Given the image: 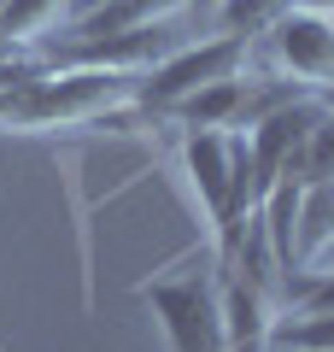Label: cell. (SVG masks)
Wrapping results in <instances>:
<instances>
[{
	"label": "cell",
	"instance_id": "cell-1",
	"mask_svg": "<svg viewBox=\"0 0 334 352\" xmlns=\"http://www.w3.org/2000/svg\"><path fill=\"white\" fill-rule=\"evenodd\" d=\"M135 300L153 311V323L164 335V352H229L217 270H182V276L135 282Z\"/></svg>",
	"mask_w": 334,
	"mask_h": 352
},
{
	"label": "cell",
	"instance_id": "cell-2",
	"mask_svg": "<svg viewBox=\"0 0 334 352\" xmlns=\"http://www.w3.org/2000/svg\"><path fill=\"white\" fill-rule=\"evenodd\" d=\"M247 47L252 36H211V41H188L170 47L159 65H147L135 82V112L141 118H164L176 100L199 94L205 82H229V76L247 71Z\"/></svg>",
	"mask_w": 334,
	"mask_h": 352
},
{
	"label": "cell",
	"instance_id": "cell-3",
	"mask_svg": "<svg viewBox=\"0 0 334 352\" xmlns=\"http://www.w3.org/2000/svg\"><path fill=\"white\" fill-rule=\"evenodd\" d=\"M176 170H182L194 206L205 212V241L217 247L229 223V182H235V129H182L176 141Z\"/></svg>",
	"mask_w": 334,
	"mask_h": 352
},
{
	"label": "cell",
	"instance_id": "cell-4",
	"mask_svg": "<svg viewBox=\"0 0 334 352\" xmlns=\"http://www.w3.org/2000/svg\"><path fill=\"white\" fill-rule=\"evenodd\" d=\"M270 36H276V65H282L305 94L334 88V18L329 12L287 6V12L270 24Z\"/></svg>",
	"mask_w": 334,
	"mask_h": 352
},
{
	"label": "cell",
	"instance_id": "cell-5",
	"mask_svg": "<svg viewBox=\"0 0 334 352\" xmlns=\"http://www.w3.org/2000/svg\"><path fill=\"white\" fill-rule=\"evenodd\" d=\"M182 6L188 0H106L100 12L71 24V41H106V36H124V30H147V24H164L170 12H182Z\"/></svg>",
	"mask_w": 334,
	"mask_h": 352
},
{
	"label": "cell",
	"instance_id": "cell-6",
	"mask_svg": "<svg viewBox=\"0 0 334 352\" xmlns=\"http://www.w3.org/2000/svg\"><path fill=\"white\" fill-rule=\"evenodd\" d=\"M65 12H71V0H6L0 6V36L12 47H24V41L47 36L53 24H65Z\"/></svg>",
	"mask_w": 334,
	"mask_h": 352
},
{
	"label": "cell",
	"instance_id": "cell-7",
	"mask_svg": "<svg viewBox=\"0 0 334 352\" xmlns=\"http://www.w3.org/2000/svg\"><path fill=\"white\" fill-rule=\"evenodd\" d=\"M276 352H334V311H317V317H287L276 323Z\"/></svg>",
	"mask_w": 334,
	"mask_h": 352
},
{
	"label": "cell",
	"instance_id": "cell-8",
	"mask_svg": "<svg viewBox=\"0 0 334 352\" xmlns=\"http://www.w3.org/2000/svg\"><path fill=\"white\" fill-rule=\"evenodd\" d=\"M299 182H334V106H322V118L311 124V135H305Z\"/></svg>",
	"mask_w": 334,
	"mask_h": 352
},
{
	"label": "cell",
	"instance_id": "cell-9",
	"mask_svg": "<svg viewBox=\"0 0 334 352\" xmlns=\"http://www.w3.org/2000/svg\"><path fill=\"white\" fill-rule=\"evenodd\" d=\"M287 6H293V0H217V18H223L229 36H258V30H270Z\"/></svg>",
	"mask_w": 334,
	"mask_h": 352
},
{
	"label": "cell",
	"instance_id": "cell-10",
	"mask_svg": "<svg viewBox=\"0 0 334 352\" xmlns=\"http://www.w3.org/2000/svg\"><path fill=\"white\" fill-rule=\"evenodd\" d=\"M106 0H71V12H65V24H76V18H88V12H100Z\"/></svg>",
	"mask_w": 334,
	"mask_h": 352
},
{
	"label": "cell",
	"instance_id": "cell-11",
	"mask_svg": "<svg viewBox=\"0 0 334 352\" xmlns=\"http://www.w3.org/2000/svg\"><path fill=\"white\" fill-rule=\"evenodd\" d=\"M293 6H311V12H329L334 18V0H293Z\"/></svg>",
	"mask_w": 334,
	"mask_h": 352
},
{
	"label": "cell",
	"instance_id": "cell-12",
	"mask_svg": "<svg viewBox=\"0 0 334 352\" xmlns=\"http://www.w3.org/2000/svg\"><path fill=\"white\" fill-rule=\"evenodd\" d=\"M12 53H18V47H12V41H6V36H0V59H12Z\"/></svg>",
	"mask_w": 334,
	"mask_h": 352
},
{
	"label": "cell",
	"instance_id": "cell-13",
	"mask_svg": "<svg viewBox=\"0 0 334 352\" xmlns=\"http://www.w3.org/2000/svg\"><path fill=\"white\" fill-rule=\"evenodd\" d=\"M317 100H322V106H334V88H322V94H317Z\"/></svg>",
	"mask_w": 334,
	"mask_h": 352
}]
</instances>
